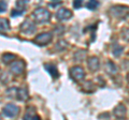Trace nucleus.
I'll list each match as a JSON object with an SVG mask.
<instances>
[{
  "mask_svg": "<svg viewBox=\"0 0 129 120\" xmlns=\"http://www.w3.org/2000/svg\"><path fill=\"white\" fill-rule=\"evenodd\" d=\"M32 16H34L35 21L38 23H46L50 21L51 18V13L50 11H47L44 8H38L34 11L32 13Z\"/></svg>",
  "mask_w": 129,
  "mask_h": 120,
  "instance_id": "1",
  "label": "nucleus"
},
{
  "mask_svg": "<svg viewBox=\"0 0 129 120\" xmlns=\"http://www.w3.org/2000/svg\"><path fill=\"white\" fill-rule=\"evenodd\" d=\"M110 14L115 18L124 19L129 15V9L127 7H124V6H114V7L111 8Z\"/></svg>",
  "mask_w": 129,
  "mask_h": 120,
  "instance_id": "2",
  "label": "nucleus"
},
{
  "mask_svg": "<svg viewBox=\"0 0 129 120\" xmlns=\"http://www.w3.org/2000/svg\"><path fill=\"white\" fill-rule=\"evenodd\" d=\"M2 111L7 117L9 118H15L16 116L18 115L19 113V107L15 104H12V103H9L2 108Z\"/></svg>",
  "mask_w": 129,
  "mask_h": 120,
  "instance_id": "3",
  "label": "nucleus"
},
{
  "mask_svg": "<svg viewBox=\"0 0 129 120\" xmlns=\"http://www.w3.org/2000/svg\"><path fill=\"white\" fill-rule=\"evenodd\" d=\"M70 75H71L72 79H74L75 82H80V81H83L84 77H85V71H84L82 67L76 66V67L71 68Z\"/></svg>",
  "mask_w": 129,
  "mask_h": 120,
  "instance_id": "4",
  "label": "nucleus"
},
{
  "mask_svg": "<svg viewBox=\"0 0 129 120\" xmlns=\"http://www.w3.org/2000/svg\"><path fill=\"white\" fill-rule=\"evenodd\" d=\"M36 29H37V27H36V24L31 21V19H26L25 22H24L22 25H21V31L23 33H26V34H32L35 33Z\"/></svg>",
  "mask_w": 129,
  "mask_h": 120,
  "instance_id": "5",
  "label": "nucleus"
},
{
  "mask_svg": "<svg viewBox=\"0 0 129 120\" xmlns=\"http://www.w3.org/2000/svg\"><path fill=\"white\" fill-rule=\"evenodd\" d=\"M10 70L13 74L15 75H19L22 74L24 70H25V62L23 60H16L12 65L10 66Z\"/></svg>",
  "mask_w": 129,
  "mask_h": 120,
  "instance_id": "6",
  "label": "nucleus"
},
{
  "mask_svg": "<svg viewBox=\"0 0 129 120\" xmlns=\"http://www.w3.org/2000/svg\"><path fill=\"white\" fill-rule=\"evenodd\" d=\"M53 39V35L50 32H42L39 35H37L35 39V42L39 44V45H46L47 43H50Z\"/></svg>",
  "mask_w": 129,
  "mask_h": 120,
  "instance_id": "7",
  "label": "nucleus"
},
{
  "mask_svg": "<svg viewBox=\"0 0 129 120\" xmlns=\"http://www.w3.org/2000/svg\"><path fill=\"white\" fill-rule=\"evenodd\" d=\"M56 17H57L59 21H68L72 17V12L70 10L66 9V8H61L57 11L56 13Z\"/></svg>",
  "mask_w": 129,
  "mask_h": 120,
  "instance_id": "8",
  "label": "nucleus"
},
{
  "mask_svg": "<svg viewBox=\"0 0 129 120\" xmlns=\"http://www.w3.org/2000/svg\"><path fill=\"white\" fill-rule=\"evenodd\" d=\"M87 66L89 68V70L92 72H96L97 70L99 69L100 67V61H99V58L97 57H90L87 61Z\"/></svg>",
  "mask_w": 129,
  "mask_h": 120,
  "instance_id": "9",
  "label": "nucleus"
},
{
  "mask_svg": "<svg viewBox=\"0 0 129 120\" xmlns=\"http://www.w3.org/2000/svg\"><path fill=\"white\" fill-rule=\"evenodd\" d=\"M114 115H115V117L118 119H123L126 117V107H125V105L118 104L114 108Z\"/></svg>",
  "mask_w": 129,
  "mask_h": 120,
  "instance_id": "10",
  "label": "nucleus"
},
{
  "mask_svg": "<svg viewBox=\"0 0 129 120\" xmlns=\"http://www.w3.org/2000/svg\"><path fill=\"white\" fill-rule=\"evenodd\" d=\"M16 98L19 101H26L29 98V94H28V91L26 88H17V90H16Z\"/></svg>",
  "mask_w": 129,
  "mask_h": 120,
  "instance_id": "11",
  "label": "nucleus"
},
{
  "mask_svg": "<svg viewBox=\"0 0 129 120\" xmlns=\"http://www.w3.org/2000/svg\"><path fill=\"white\" fill-rule=\"evenodd\" d=\"M106 71L108 74L110 75H115L116 73H117V67H116V65L113 61H111V60H109V61H107L106 63Z\"/></svg>",
  "mask_w": 129,
  "mask_h": 120,
  "instance_id": "12",
  "label": "nucleus"
},
{
  "mask_svg": "<svg viewBox=\"0 0 129 120\" xmlns=\"http://www.w3.org/2000/svg\"><path fill=\"white\" fill-rule=\"evenodd\" d=\"M9 30H10L9 19L0 17V33H7Z\"/></svg>",
  "mask_w": 129,
  "mask_h": 120,
  "instance_id": "13",
  "label": "nucleus"
},
{
  "mask_svg": "<svg viewBox=\"0 0 129 120\" xmlns=\"http://www.w3.org/2000/svg\"><path fill=\"white\" fill-rule=\"evenodd\" d=\"M81 87H82V90L84 91V92H94L95 91V85L90 81L84 82Z\"/></svg>",
  "mask_w": 129,
  "mask_h": 120,
  "instance_id": "14",
  "label": "nucleus"
},
{
  "mask_svg": "<svg viewBox=\"0 0 129 120\" xmlns=\"http://www.w3.org/2000/svg\"><path fill=\"white\" fill-rule=\"evenodd\" d=\"M15 58H16L15 55L10 54V53H7V54H5V55H2V62L5 63V65H10L11 62H12V63L14 62Z\"/></svg>",
  "mask_w": 129,
  "mask_h": 120,
  "instance_id": "15",
  "label": "nucleus"
},
{
  "mask_svg": "<svg viewBox=\"0 0 129 120\" xmlns=\"http://www.w3.org/2000/svg\"><path fill=\"white\" fill-rule=\"evenodd\" d=\"M44 67H45L46 71L53 77H58V72H57V69H56V67L54 65H52V63H47V65H45Z\"/></svg>",
  "mask_w": 129,
  "mask_h": 120,
  "instance_id": "16",
  "label": "nucleus"
},
{
  "mask_svg": "<svg viewBox=\"0 0 129 120\" xmlns=\"http://www.w3.org/2000/svg\"><path fill=\"white\" fill-rule=\"evenodd\" d=\"M123 50H124L123 46H120L119 44H117V43L112 45V53H113V55H114L115 57H119V56L123 54Z\"/></svg>",
  "mask_w": 129,
  "mask_h": 120,
  "instance_id": "17",
  "label": "nucleus"
},
{
  "mask_svg": "<svg viewBox=\"0 0 129 120\" xmlns=\"http://www.w3.org/2000/svg\"><path fill=\"white\" fill-rule=\"evenodd\" d=\"M24 120H41V118H40L37 114L27 111L25 114V116H24Z\"/></svg>",
  "mask_w": 129,
  "mask_h": 120,
  "instance_id": "18",
  "label": "nucleus"
},
{
  "mask_svg": "<svg viewBox=\"0 0 129 120\" xmlns=\"http://www.w3.org/2000/svg\"><path fill=\"white\" fill-rule=\"evenodd\" d=\"M99 7V2L96 1V0H91V1H88L87 5H86V8L89 10H95L96 8Z\"/></svg>",
  "mask_w": 129,
  "mask_h": 120,
  "instance_id": "19",
  "label": "nucleus"
},
{
  "mask_svg": "<svg viewBox=\"0 0 129 120\" xmlns=\"http://www.w3.org/2000/svg\"><path fill=\"white\" fill-rule=\"evenodd\" d=\"M0 81H1L3 84H7L10 81V77H9V75H8L7 72H1V73H0Z\"/></svg>",
  "mask_w": 129,
  "mask_h": 120,
  "instance_id": "20",
  "label": "nucleus"
},
{
  "mask_svg": "<svg viewBox=\"0 0 129 120\" xmlns=\"http://www.w3.org/2000/svg\"><path fill=\"white\" fill-rule=\"evenodd\" d=\"M24 8H25V1H17L16 2V9L24 11Z\"/></svg>",
  "mask_w": 129,
  "mask_h": 120,
  "instance_id": "21",
  "label": "nucleus"
},
{
  "mask_svg": "<svg viewBox=\"0 0 129 120\" xmlns=\"http://www.w3.org/2000/svg\"><path fill=\"white\" fill-rule=\"evenodd\" d=\"M122 34H123V39L124 40L129 41V29H124L122 31Z\"/></svg>",
  "mask_w": 129,
  "mask_h": 120,
  "instance_id": "22",
  "label": "nucleus"
},
{
  "mask_svg": "<svg viewBox=\"0 0 129 120\" xmlns=\"http://www.w3.org/2000/svg\"><path fill=\"white\" fill-rule=\"evenodd\" d=\"M7 7H8L7 2H5V1H0V13H3V12L7 10Z\"/></svg>",
  "mask_w": 129,
  "mask_h": 120,
  "instance_id": "23",
  "label": "nucleus"
},
{
  "mask_svg": "<svg viewBox=\"0 0 129 120\" xmlns=\"http://www.w3.org/2000/svg\"><path fill=\"white\" fill-rule=\"evenodd\" d=\"M23 13H24V11H21V10H17V9H15V10H13V11H12L11 15H12V16H17V15H22Z\"/></svg>",
  "mask_w": 129,
  "mask_h": 120,
  "instance_id": "24",
  "label": "nucleus"
},
{
  "mask_svg": "<svg viewBox=\"0 0 129 120\" xmlns=\"http://www.w3.org/2000/svg\"><path fill=\"white\" fill-rule=\"evenodd\" d=\"M80 7H82V1H81V0H75V1H73V8L79 9Z\"/></svg>",
  "mask_w": 129,
  "mask_h": 120,
  "instance_id": "25",
  "label": "nucleus"
},
{
  "mask_svg": "<svg viewBox=\"0 0 129 120\" xmlns=\"http://www.w3.org/2000/svg\"><path fill=\"white\" fill-rule=\"evenodd\" d=\"M59 5H61V1H57V2H54V3H50L51 7H57Z\"/></svg>",
  "mask_w": 129,
  "mask_h": 120,
  "instance_id": "26",
  "label": "nucleus"
},
{
  "mask_svg": "<svg viewBox=\"0 0 129 120\" xmlns=\"http://www.w3.org/2000/svg\"><path fill=\"white\" fill-rule=\"evenodd\" d=\"M127 78H128V82H129V73H128V75H127Z\"/></svg>",
  "mask_w": 129,
  "mask_h": 120,
  "instance_id": "27",
  "label": "nucleus"
},
{
  "mask_svg": "<svg viewBox=\"0 0 129 120\" xmlns=\"http://www.w3.org/2000/svg\"><path fill=\"white\" fill-rule=\"evenodd\" d=\"M0 119H1V116H0Z\"/></svg>",
  "mask_w": 129,
  "mask_h": 120,
  "instance_id": "28",
  "label": "nucleus"
}]
</instances>
